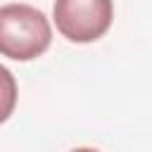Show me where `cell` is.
Returning a JSON list of instances; mask_svg holds the SVG:
<instances>
[{
	"label": "cell",
	"mask_w": 152,
	"mask_h": 152,
	"mask_svg": "<svg viewBox=\"0 0 152 152\" xmlns=\"http://www.w3.org/2000/svg\"><path fill=\"white\" fill-rule=\"evenodd\" d=\"M17 107V78L14 74L0 64V124H5Z\"/></svg>",
	"instance_id": "3"
},
{
	"label": "cell",
	"mask_w": 152,
	"mask_h": 152,
	"mask_svg": "<svg viewBox=\"0 0 152 152\" xmlns=\"http://www.w3.org/2000/svg\"><path fill=\"white\" fill-rule=\"evenodd\" d=\"M52 19L57 31L71 43H93L102 38L114 19L112 0H55Z\"/></svg>",
	"instance_id": "2"
},
{
	"label": "cell",
	"mask_w": 152,
	"mask_h": 152,
	"mask_svg": "<svg viewBox=\"0 0 152 152\" xmlns=\"http://www.w3.org/2000/svg\"><path fill=\"white\" fill-rule=\"evenodd\" d=\"M52 43V28L48 17L24 2L0 7V55L28 62L40 57Z\"/></svg>",
	"instance_id": "1"
}]
</instances>
